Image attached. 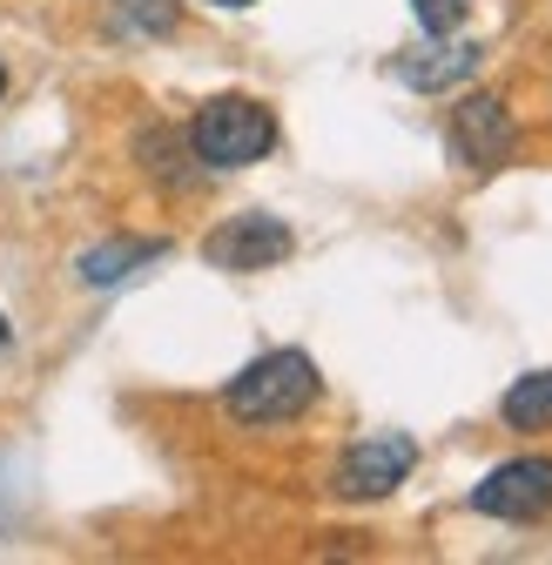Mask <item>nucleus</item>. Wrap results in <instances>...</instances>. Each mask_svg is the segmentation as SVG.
Returning <instances> with one entry per match:
<instances>
[{
  "label": "nucleus",
  "instance_id": "1a4fd4ad",
  "mask_svg": "<svg viewBox=\"0 0 552 565\" xmlns=\"http://www.w3.org/2000/svg\"><path fill=\"white\" fill-rule=\"evenodd\" d=\"M471 61H478V47H438L432 61H397V75L411 88H452L458 75H471Z\"/></svg>",
  "mask_w": 552,
  "mask_h": 565
},
{
  "label": "nucleus",
  "instance_id": "20e7f679",
  "mask_svg": "<svg viewBox=\"0 0 552 565\" xmlns=\"http://www.w3.org/2000/svg\"><path fill=\"white\" fill-rule=\"evenodd\" d=\"M411 465H418V445H411L404 431H378V438H358L337 458L330 484L343 491V499H384V491H397L411 478Z\"/></svg>",
  "mask_w": 552,
  "mask_h": 565
},
{
  "label": "nucleus",
  "instance_id": "4468645a",
  "mask_svg": "<svg viewBox=\"0 0 552 565\" xmlns=\"http://www.w3.org/2000/svg\"><path fill=\"white\" fill-rule=\"evenodd\" d=\"M0 350H8V317H0Z\"/></svg>",
  "mask_w": 552,
  "mask_h": 565
},
{
  "label": "nucleus",
  "instance_id": "9d476101",
  "mask_svg": "<svg viewBox=\"0 0 552 565\" xmlns=\"http://www.w3.org/2000/svg\"><path fill=\"white\" fill-rule=\"evenodd\" d=\"M182 8L176 0H115V28L121 34H176Z\"/></svg>",
  "mask_w": 552,
  "mask_h": 565
},
{
  "label": "nucleus",
  "instance_id": "6e6552de",
  "mask_svg": "<svg viewBox=\"0 0 552 565\" xmlns=\"http://www.w3.org/2000/svg\"><path fill=\"white\" fill-rule=\"evenodd\" d=\"M156 256H162V243H102V249L82 256V282L102 290V282H121L135 263H156Z\"/></svg>",
  "mask_w": 552,
  "mask_h": 565
},
{
  "label": "nucleus",
  "instance_id": "f8f14e48",
  "mask_svg": "<svg viewBox=\"0 0 552 565\" xmlns=\"http://www.w3.org/2000/svg\"><path fill=\"white\" fill-rule=\"evenodd\" d=\"M411 8H418V28L425 34H452L471 14V0H411Z\"/></svg>",
  "mask_w": 552,
  "mask_h": 565
},
{
  "label": "nucleus",
  "instance_id": "7ed1b4c3",
  "mask_svg": "<svg viewBox=\"0 0 552 565\" xmlns=\"http://www.w3.org/2000/svg\"><path fill=\"white\" fill-rule=\"evenodd\" d=\"M512 149H519V121H512V108L499 102V95H465L458 108H452V156L465 162V169H506L512 162Z\"/></svg>",
  "mask_w": 552,
  "mask_h": 565
},
{
  "label": "nucleus",
  "instance_id": "0eeeda50",
  "mask_svg": "<svg viewBox=\"0 0 552 565\" xmlns=\"http://www.w3.org/2000/svg\"><path fill=\"white\" fill-rule=\"evenodd\" d=\"M506 424L512 431H545L552 424V371H532V377H519L512 391H506Z\"/></svg>",
  "mask_w": 552,
  "mask_h": 565
},
{
  "label": "nucleus",
  "instance_id": "f03ea898",
  "mask_svg": "<svg viewBox=\"0 0 552 565\" xmlns=\"http://www.w3.org/2000/svg\"><path fill=\"white\" fill-rule=\"evenodd\" d=\"M189 141H195V162H210V169H250L276 149V115L250 95H216L195 108Z\"/></svg>",
  "mask_w": 552,
  "mask_h": 565
},
{
  "label": "nucleus",
  "instance_id": "423d86ee",
  "mask_svg": "<svg viewBox=\"0 0 552 565\" xmlns=\"http://www.w3.org/2000/svg\"><path fill=\"white\" fill-rule=\"evenodd\" d=\"M297 249V236L263 216V209H250V216H230L210 230V243H202V256H210L216 269H269V263H284Z\"/></svg>",
  "mask_w": 552,
  "mask_h": 565
},
{
  "label": "nucleus",
  "instance_id": "39448f33",
  "mask_svg": "<svg viewBox=\"0 0 552 565\" xmlns=\"http://www.w3.org/2000/svg\"><path fill=\"white\" fill-rule=\"evenodd\" d=\"M471 505L486 519H512V525L545 519L552 512V458H512V465L486 471L471 491Z\"/></svg>",
  "mask_w": 552,
  "mask_h": 565
},
{
  "label": "nucleus",
  "instance_id": "2eb2a0df",
  "mask_svg": "<svg viewBox=\"0 0 552 565\" xmlns=\"http://www.w3.org/2000/svg\"><path fill=\"white\" fill-rule=\"evenodd\" d=\"M0 95H8V75H0Z\"/></svg>",
  "mask_w": 552,
  "mask_h": 565
},
{
  "label": "nucleus",
  "instance_id": "f257e3e1",
  "mask_svg": "<svg viewBox=\"0 0 552 565\" xmlns=\"http://www.w3.org/2000/svg\"><path fill=\"white\" fill-rule=\"evenodd\" d=\"M317 404V364L304 350H269L256 358L230 391H223V411L236 424H290Z\"/></svg>",
  "mask_w": 552,
  "mask_h": 565
},
{
  "label": "nucleus",
  "instance_id": "9b49d317",
  "mask_svg": "<svg viewBox=\"0 0 552 565\" xmlns=\"http://www.w3.org/2000/svg\"><path fill=\"white\" fill-rule=\"evenodd\" d=\"M142 156H149V169L162 175V182H189V156H195V141H182V135H169V128H156V135H142Z\"/></svg>",
  "mask_w": 552,
  "mask_h": 565
},
{
  "label": "nucleus",
  "instance_id": "ddd939ff",
  "mask_svg": "<svg viewBox=\"0 0 552 565\" xmlns=\"http://www.w3.org/2000/svg\"><path fill=\"white\" fill-rule=\"evenodd\" d=\"M216 8H256V0H216Z\"/></svg>",
  "mask_w": 552,
  "mask_h": 565
}]
</instances>
